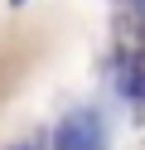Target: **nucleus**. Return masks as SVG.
Masks as SVG:
<instances>
[{
    "label": "nucleus",
    "instance_id": "nucleus-2",
    "mask_svg": "<svg viewBox=\"0 0 145 150\" xmlns=\"http://www.w3.org/2000/svg\"><path fill=\"white\" fill-rule=\"evenodd\" d=\"M121 87H126V97H131V102H145V63H140V58H135V63H126Z\"/></svg>",
    "mask_w": 145,
    "mask_h": 150
},
{
    "label": "nucleus",
    "instance_id": "nucleus-1",
    "mask_svg": "<svg viewBox=\"0 0 145 150\" xmlns=\"http://www.w3.org/2000/svg\"><path fill=\"white\" fill-rule=\"evenodd\" d=\"M53 145L58 150H102V121H97L92 111H73V116L58 126Z\"/></svg>",
    "mask_w": 145,
    "mask_h": 150
},
{
    "label": "nucleus",
    "instance_id": "nucleus-3",
    "mask_svg": "<svg viewBox=\"0 0 145 150\" xmlns=\"http://www.w3.org/2000/svg\"><path fill=\"white\" fill-rule=\"evenodd\" d=\"M19 150H34V145H19Z\"/></svg>",
    "mask_w": 145,
    "mask_h": 150
},
{
    "label": "nucleus",
    "instance_id": "nucleus-4",
    "mask_svg": "<svg viewBox=\"0 0 145 150\" xmlns=\"http://www.w3.org/2000/svg\"><path fill=\"white\" fill-rule=\"evenodd\" d=\"M15 5H24V0H15Z\"/></svg>",
    "mask_w": 145,
    "mask_h": 150
}]
</instances>
